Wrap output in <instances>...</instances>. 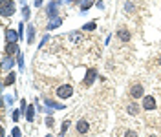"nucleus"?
Returning <instances> with one entry per match:
<instances>
[{"label":"nucleus","mask_w":161,"mask_h":137,"mask_svg":"<svg viewBox=\"0 0 161 137\" xmlns=\"http://www.w3.org/2000/svg\"><path fill=\"white\" fill-rule=\"evenodd\" d=\"M71 95H73L71 84H60V86L57 88V97H59V99H70Z\"/></svg>","instance_id":"1"},{"label":"nucleus","mask_w":161,"mask_h":137,"mask_svg":"<svg viewBox=\"0 0 161 137\" xmlns=\"http://www.w3.org/2000/svg\"><path fill=\"white\" fill-rule=\"evenodd\" d=\"M0 11H2V16H11L15 13V2L13 0H4Z\"/></svg>","instance_id":"2"},{"label":"nucleus","mask_w":161,"mask_h":137,"mask_svg":"<svg viewBox=\"0 0 161 137\" xmlns=\"http://www.w3.org/2000/svg\"><path fill=\"white\" fill-rule=\"evenodd\" d=\"M130 95H132V99H143V95H145L143 86L141 84H132L130 86Z\"/></svg>","instance_id":"3"},{"label":"nucleus","mask_w":161,"mask_h":137,"mask_svg":"<svg viewBox=\"0 0 161 137\" xmlns=\"http://www.w3.org/2000/svg\"><path fill=\"white\" fill-rule=\"evenodd\" d=\"M95 79H97V71L95 70H88L86 75H84V86H92Z\"/></svg>","instance_id":"4"},{"label":"nucleus","mask_w":161,"mask_h":137,"mask_svg":"<svg viewBox=\"0 0 161 137\" xmlns=\"http://www.w3.org/2000/svg\"><path fill=\"white\" fill-rule=\"evenodd\" d=\"M57 11H59V2L57 0H53V2H49V5H48V9H46V13H48V16H57Z\"/></svg>","instance_id":"5"},{"label":"nucleus","mask_w":161,"mask_h":137,"mask_svg":"<svg viewBox=\"0 0 161 137\" xmlns=\"http://www.w3.org/2000/svg\"><path fill=\"white\" fill-rule=\"evenodd\" d=\"M143 108H145V110H156V99L150 97V95L145 97V99H143Z\"/></svg>","instance_id":"6"},{"label":"nucleus","mask_w":161,"mask_h":137,"mask_svg":"<svg viewBox=\"0 0 161 137\" xmlns=\"http://www.w3.org/2000/svg\"><path fill=\"white\" fill-rule=\"evenodd\" d=\"M117 38H119V40H123V42H128V40H130V31H128V29H125V27L117 29Z\"/></svg>","instance_id":"7"},{"label":"nucleus","mask_w":161,"mask_h":137,"mask_svg":"<svg viewBox=\"0 0 161 137\" xmlns=\"http://www.w3.org/2000/svg\"><path fill=\"white\" fill-rule=\"evenodd\" d=\"M20 38V35L16 33V31H13V29H5V40L7 42H16Z\"/></svg>","instance_id":"8"},{"label":"nucleus","mask_w":161,"mask_h":137,"mask_svg":"<svg viewBox=\"0 0 161 137\" xmlns=\"http://www.w3.org/2000/svg\"><path fill=\"white\" fill-rule=\"evenodd\" d=\"M75 128H77V132H79V134H86V132L90 130V124H88V121L81 119V121L77 123V126H75Z\"/></svg>","instance_id":"9"},{"label":"nucleus","mask_w":161,"mask_h":137,"mask_svg":"<svg viewBox=\"0 0 161 137\" xmlns=\"http://www.w3.org/2000/svg\"><path fill=\"white\" fill-rule=\"evenodd\" d=\"M13 53H18V46H16V42H7V46H5V55L11 57Z\"/></svg>","instance_id":"10"},{"label":"nucleus","mask_w":161,"mask_h":137,"mask_svg":"<svg viewBox=\"0 0 161 137\" xmlns=\"http://www.w3.org/2000/svg\"><path fill=\"white\" fill-rule=\"evenodd\" d=\"M13 66H15V60H13V57H5V59L2 60V70H4V71H9Z\"/></svg>","instance_id":"11"},{"label":"nucleus","mask_w":161,"mask_h":137,"mask_svg":"<svg viewBox=\"0 0 161 137\" xmlns=\"http://www.w3.org/2000/svg\"><path fill=\"white\" fill-rule=\"evenodd\" d=\"M60 24H62V18L53 16V18H49V22H48V29H57Z\"/></svg>","instance_id":"12"},{"label":"nucleus","mask_w":161,"mask_h":137,"mask_svg":"<svg viewBox=\"0 0 161 137\" xmlns=\"http://www.w3.org/2000/svg\"><path fill=\"white\" fill-rule=\"evenodd\" d=\"M44 103H46L49 108H55V110H62V108H64V104H60V103H55V101H51V99H44Z\"/></svg>","instance_id":"13"},{"label":"nucleus","mask_w":161,"mask_h":137,"mask_svg":"<svg viewBox=\"0 0 161 137\" xmlns=\"http://www.w3.org/2000/svg\"><path fill=\"white\" fill-rule=\"evenodd\" d=\"M70 40L81 42V40H84V38H82V33H81V31H71V33H70Z\"/></svg>","instance_id":"14"},{"label":"nucleus","mask_w":161,"mask_h":137,"mask_svg":"<svg viewBox=\"0 0 161 137\" xmlns=\"http://www.w3.org/2000/svg\"><path fill=\"white\" fill-rule=\"evenodd\" d=\"M15 79H16V75L11 71V73L4 79V84H2V86H11V84H15Z\"/></svg>","instance_id":"15"},{"label":"nucleus","mask_w":161,"mask_h":137,"mask_svg":"<svg viewBox=\"0 0 161 137\" xmlns=\"http://www.w3.org/2000/svg\"><path fill=\"white\" fill-rule=\"evenodd\" d=\"M33 38H35V27H33V26H27V37H26L27 44H31Z\"/></svg>","instance_id":"16"},{"label":"nucleus","mask_w":161,"mask_h":137,"mask_svg":"<svg viewBox=\"0 0 161 137\" xmlns=\"http://www.w3.org/2000/svg\"><path fill=\"white\" fill-rule=\"evenodd\" d=\"M33 117H35V108H33V106H27V110H26V119H27V123H31Z\"/></svg>","instance_id":"17"},{"label":"nucleus","mask_w":161,"mask_h":137,"mask_svg":"<svg viewBox=\"0 0 161 137\" xmlns=\"http://www.w3.org/2000/svg\"><path fill=\"white\" fill-rule=\"evenodd\" d=\"M137 112H139V106H137L136 103H130V106H128V114H130V115H137Z\"/></svg>","instance_id":"18"},{"label":"nucleus","mask_w":161,"mask_h":137,"mask_svg":"<svg viewBox=\"0 0 161 137\" xmlns=\"http://www.w3.org/2000/svg\"><path fill=\"white\" fill-rule=\"evenodd\" d=\"M92 4H93L92 0H82V2H81V9H82V11H86V9H90V7H92Z\"/></svg>","instance_id":"19"},{"label":"nucleus","mask_w":161,"mask_h":137,"mask_svg":"<svg viewBox=\"0 0 161 137\" xmlns=\"http://www.w3.org/2000/svg\"><path fill=\"white\" fill-rule=\"evenodd\" d=\"M95 26H97L95 22H88V24H84V26H82V29H84V31H93V29H95Z\"/></svg>","instance_id":"20"},{"label":"nucleus","mask_w":161,"mask_h":137,"mask_svg":"<svg viewBox=\"0 0 161 137\" xmlns=\"http://www.w3.org/2000/svg\"><path fill=\"white\" fill-rule=\"evenodd\" d=\"M16 62H18V66H20V68H24V55H22L20 51L16 53Z\"/></svg>","instance_id":"21"},{"label":"nucleus","mask_w":161,"mask_h":137,"mask_svg":"<svg viewBox=\"0 0 161 137\" xmlns=\"http://www.w3.org/2000/svg\"><path fill=\"white\" fill-rule=\"evenodd\" d=\"M22 15H24L26 18H29V15H31V11H29V7H27V5H24V7H22Z\"/></svg>","instance_id":"22"},{"label":"nucleus","mask_w":161,"mask_h":137,"mask_svg":"<svg viewBox=\"0 0 161 137\" xmlns=\"http://www.w3.org/2000/svg\"><path fill=\"white\" fill-rule=\"evenodd\" d=\"M125 11H126V13H130V11H134V4H130V2H126V4H125Z\"/></svg>","instance_id":"23"},{"label":"nucleus","mask_w":161,"mask_h":137,"mask_svg":"<svg viewBox=\"0 0 161 137\" xmlns=\"http://www.w3.org/2000/svg\"><path fill=\"white\" fill-rule=\"evenodd\" d=\"M68 126H70V121H64V123H62V128H60V132H62V134H66Z\"/></svg>","instance_id":"24"},{"label":"nucleus","mask_w":161,"mask_h":137,"mask_svg":"<svg viewBox=\"0 0 161 137\" xmlns=\"http://www.w3.org/2000/svg\"><path fill=\"white\" fill-rule=\"evenodd\" d=\"M11 137H20V130L18 128H13L11 130Z\"/></svg>","instance_id":"25"},{"label":"nucleus","mask_w":161,"mask_h":137,"mask_svg":"<svg viewBox=\"0 0 161 137\" xmlns=\"http://www.w3.org/2000/svg\"><path fill=\"white\" fill-rule=\"evenodd\" d=\"M4 99H5V103H7V104H13V101H15V99H13V95H5Z\"/></svg>","instance_id":"26"},{"label":"nucleus","mask_w":161,"mask_h":137,"mask_svg":"<svg viewBox=\"0 0 161 137\" xmlns=\"http://www.w3.org/2000/svg\"><path fill=\"white\" fill-rule=\"evenodd\" d=\"M46 124H48V126L51 128V126L55 124V121H53V117H48V119H46Z\"/></svg>","instance_id":"27"},{"label":"nucleus","mask_w":161,"mask_h":137,"mask_svg":"<svg viewBox=\"0 0 161 137\" xmlns=\"http://www.w3.org/2000/svg\"><path fill=\"white\" fill-rule=\"evenodd\" d=\"M125 137H137V134H136L134 130H128V132L125 134Z\"/></svg>","instance_id":"28"},{"label":"nucleus","mask_w":161,"mask_h":137,"mask_svg":"<svg viewBox=\"0 0 161 137\" xmlns=\"http://www.w3.org/2000/svg\"><path fill=\"white\" fill-rule=\"evenodd\" d=\"M18 114H20V112H16V110H15V112L11 114V117H13V121H18Z\"/></svg>","instance_id":"29"},{"label":"nucleus","mask_w":161,"mask_h":137,"mask_svg":"<svg viewBox=\"0 0 161 137\" xmlns=\"http://www.w3.org/2000/svg\"><path fill=\"white\" fill-rule=\"evenodd\" d=\"M22 33H24V24H18V35L22 37Z\"/></svg>","instance_id":"30"},{"label":"nucleus","mask_w":161,"mask_h":137,"mask_svg":"<svg viewBox=\"0 0 161 137\" xmlns=\"http://www.w3.org/2000/svg\"><path fill=\"white\" fill-rule=\"evenodd\" d=\"M42 2H44V0H35V5H37V7H40V5H42Z\"/></svg>","instance_id":"31"},{"label":"nucleus","mask_w":161,"mask_h":137,"mask_svg":"<svg viewBox=\"0 0 161 137\" xmlns=\"http://www.w3.org/2000/svg\"><path fill=\"white\" fill-rule=\"evenodd\" d=\"M66 2H73V0H66Z\"/></svg>","instance_id":"32"},{"label":"nucleus","mask_w":161,"mask_h":137,"mask_svg":"<svg viewBox=\"0 0 161 137\" xmlns=\"http://www.w3.org/2000/svg\"><path fill=\"white\" fill-rule=\"evenodd\" d=\"M159 64H161V57H159Z\"/></svg>","instance_id":"33"},{"label":"nucleus","mask_w":161,"mask_h":137,"mask_svg":"<svg viewBox=\"0 0 161 137\" xmlns=\"http://www.w3.org/2000/svg\"><path fill=\"white\" fill-rule=\"evenodd\" d=\"M46 137H51V135H46Z\"/></svg>","instance_id":"34"}]
</instances>
